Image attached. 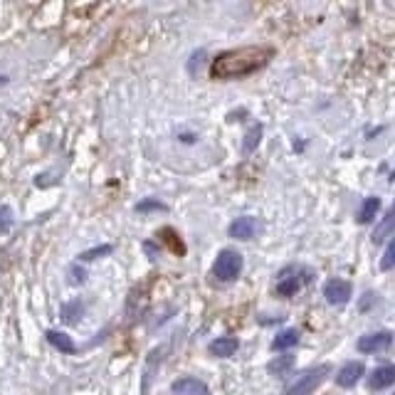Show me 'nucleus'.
Segmentation results:
<instances>
[{
  "instance_id": "39448f33",
  "label": "nucleus",
  "mask_w": 395,
  "mask_h": 395,
  "mask_svg": "<svg viewBox=\"0 0 395 395\" xmlns=\"http://www.w3.org/2000/svg\"><path fill=\"white\" fill-rule=\"evenodd\" d=\"M393 343V334L390 331H378V334H369L358 339V351L361 353H378L390 348Z\"/></svg>"
},
{
  "instance_id": "9b49d317",
  "label": "nucleus",
  "mask_w": 395,
  "mask_h": 395,
  "mask_svg": "<svg viewBox=\"0 0 395 395\" xmlns=\"http://www.w3.org/2000/svg\"><path fill=\"white\" fill-rule=\"evenodd\" d=\"M238 348H240V343H238V339H233V336H220L217 341L210 343V353H215V356H220V358L235 356Z\"/></svg>"
},
{
  "instance_id": "aec40b11",
  "label": "nucleus",
  "mask_w": 395,
  "mask_h": 395,
  "mask_svg": "<svg viewBox=\"0 0 395 395\" xmlns=\"http://www.w3.org/2000/svg\"><path fill=\"white\" fill-rule=\"evenodd\" d=\"M13 228V210L8 206L0 208V233H8Z\"/></svg>"
},
{
  "instance_id": "20e7f679",
  "label": "nucleus",
  "mask_w": 395,
  "mask_h": 395,
  "mask_svg": "<svg viewBox=\"0 0 395 395\" xmlns=\"http://www.w3.org/2000/svg\"><path fill=\"white\" fill-rule=\"evenodd\" d=\"M329 373V366H319V369H311L307 371L304 375H299L292 385H287V393L289 395H304V393H311L316 390V385L324 380V375Z\"/></svg>"
},
{
  "instance_id": "f257e3e1",
  "label": "nucleus",
  "mask_w": 395,
  "mask_h": 395,
  "mask_svg": "<svg viewBox=\"0 0 395 395\" xmlns=\"http://www.w3.org/2000/svg\"><path fill=\"white\" fill-rule=\"evenodd\" d=\"M274 49L272 47H240L228 49V52L217 54L210 65L212 79H240L252 72L262 70L272 60Z\"/></svg>"
},
{
  "instance_id": "f3484780",
  "label": "nucleus",
  "mask_w": 395,
  "mask_h": 395,
  "mask_svg": "<svg viewBox=\"0 0 395 395\" xmlns=\"http://www.w3.org/2000/svg\"><path fill=\"white\" fill-rule=\"evenodd\" d=\"M260 139H262V126H252V129L247 131V136H245L242 151H245V153L255 151V146L260 144Z\"/></svg>"
},
{
  "instance_id": "9d476101",
  "label": "nucleus",
  "mask_w": 395,
  "mask_h": 395,
  "mask_svg": "<svg viewBox=\"0 0 395 395\" xmlns=\"http://www.w3.org/2000/svg\"><path fill=\"white\" fill-rule=\"evenodd\" d=\"M393 383H395V369L393 366H380V369H375L373 375H371V380H369L371 390H385Z\"/></svg>"
},
{
  "instance_id": "a211bd4d",
  "label": "nucleus",
  "mask_w": 395,
  "mask_h": 395,
  "mask_svg": "<svg viewBox=\"0 0 395 395\" xmlns=\"http://www.w3.org/2000/svg\"><path fill=\"white\" fill-rule=\"evenodd\" d=\"M111 252V245H102V247H94V249H87V252H82L79 260L82 262H89V260H97L102 255H109Z\"/></svg>"
},
{
  "instance_id": "f03ea898",
  "label": "nucleus",
  "mask_w": 395,
  "mask_h": 395,
  "mask_svg": "<svg viewBox=\"0 0 395 395\" xmlns=\"http://www.w3.org/2000/svg\"><path fill=\"white\" fill-rule=\"evenodd\" d=\"M212 272H215V277L220 281L238 279L240 272H242V255H240V252H235V249H222L220 255H217Z\"/></svg>"
},
{
  "instance_id": "7ed1b4c3",
  "label": "nucleus",
  "mask_w": 395,
  "mask_h": 395,
  "mask_svg": "<svg viewBox=\"0 0 395 395\" xmlns=\"http://www.w3.org/2000/svg\"><path fill=\"white\" fill-rule=\"evenodd\" d=\"M307 281H309L307 270H302V267H287V270L279 274V279H277V294L289 299V297H294Z\"/></svg>"
},
{
  "instance_id": "6ab92c4d",
  "label": "nucleus",
  "mask_w": 395,
  "mask_h": 395,
  "mask_svg": "<svg viewBox=\"0 0 395 395\" xmlns=\"http://www.w3.org/2000/svg\"><path fill=\"white\" fill-rule=\"evenodd\" d=\"M393 262H395V245L393 242H388L385 245V255H383V260H380V270H393Z\"/></svg>"
},
{
  "instance_id": "ddd939ff",
  "label": "nucleus",
  "mask_w": 395,
  "mask_h": 395,
  "mask_svg": "<svg viewBox=\"0 0 395 395\" xmlns=\"http://www.w3.org/2000/svg\"><path fill=\"white\" fill-rule=\"evenodd\" d=\"M380 210V201L378 198H366L361 206V210H358V222L361 225H369V222L375 220V215H378Z\"/></svg>"
},
{
  "instance_id": "1a4fd4ad",
  "label": "nucleus",
  "mask_w": 395,
  "mask_h": 395,
  "mask_svg": "<svg viewBox=\"0 0 395 395\" xmlns=\"http://www.w3.org/2000/svg\"><path fill=\"white\" fill-rule=\"evenodd\" d=\"M171 390L173 393H178V395H198V393H210V388H208L203 380H198V378H180V380H176L173 385H171Z\"/></svg>"
},
{
  "instance_id": "412c9836",
  "label": "nucleus",
  "mask_w": 395,
  "mask_h": 395,
  "mask_svg": "<svg viewBox=\"0 0 395 395\" xmlns=\"http://www.w3.org/2000/svg\"><path fill=\"white\" fill-rule=\"evenodd\" d=\"M163 233L168 235V238H163V240H166V242L171 245V249H173V252H178V255H183V252H185V247H183V242H180L178 238H176V233H173V230H171V228H166V230H163Z\"/></svg>"
},
{
  "instance_id": "f8f14e48",
  "label": "nucleus",
  "mask_w": 395,
  "mask_h": 395,
  "mask_svg": "<svg viewBox=\"0 0 395 395\" xmlns=\"http://www.w3.org/2000/svg\"><path fill=\"white\" fill-rule=\"evenodd\" d=\"M47 341L62 353H75L77 351L75 341H72L67 334H62V331H47Z\"/></svg>"
},
{
  "instance_id": "dca6fc26",
  "label": "nucleus",
  "mask_w": 395,
  "mask_h": 395,
  "mask_svg": "<svg viewBox=\"0 0 395 395\" xmlns=\"http://www.w3.org/2000/svg\"><path fill=\"white\" fill-rule=\"evenodd\" d=\"M294 369V358L292 356H277L274 361L267 366L272 375H289V371Z\"/></svg>"
},
{
  "instance_id": "6e6552de",
  "label": "nucleus",
  "mask_w": 395,
  "mask_h": 395,
  "mask_svg": "<svg viewBox=\"0 0 395 395\" xmlns=\"http://www.w3.org/2000/svg\"><path fill=\"white\" fill-rule=\"evenodd\" d=\"M257 233V220L255 217H238V220L230 225V238L235 240H252Z\"/></svg>"
},
{
  "instance_id": "4468645a",
  "label": "nucleus",
  "mask_w": 395,
  "mask_h": 395,
  "mask_svg": "<svg viewBox=\"0 0 395 395\" xmlns=\"http://www.w3.org/2000/svg\"><path fill=\"white\" fill-rule=\"evenodd\" d=\"M297 343H299V331L297 329H287V331H281V334H277L272 348H274V351H287V348L297 346Z\"/></svg>"
},
{
  "instance_id": "4be33fe9",
  "label": "nucleus",
  "mask_w": 395,
  "mask_h": 395,
  "mask_svg": "<svg viewBox=\"0 0 395 395\" xmlns=\"http://www.w3.org/2000/svg\"><path fill=\"white\" fill-rule=\"evenodd\" d=\"M146 210H166V206L158 201H144L139 203V212H146Z\"/></svg>"
},
{
  "instance_id": "2eb2a0df",
  "label": "nucleus",
  "mask_w": 395,
  "mask_h": 395,
  "mask_svg": "<svg viewBox=\"0 0 395 395\" xmlns=\"http://www.w3.org/2000/svg\"><path fill=\"white\" fill-rule=\"evenodd\" d=\"M393 210H388L383 215V220H380V225L375 228V233H373V242L375 245H380V242H385L388 238H393Z\"/></svg>"
},
{
  "instance_id": "0eeeda50",
  "label": "nucleus",
  "mask_w": 395,
  "mask_h": 395,
  "mask_svg": "<svg viewBox=\"0 0 395 395\" xmlns=\"http://www.w3.org/2000/svg\"><path fill=\"white\" fill-rule=\"evenodd\" d=\"M363 373H366L363 363L361 361H351V363H346V366H341V371L336 373V383L341 385V388H353V385L361 380Z\"/></svg>"
},
{
  "instance_id": "423d86ee",
  "label": "nucleus",
  "mask_w": 395,
  "mask_h": 395,
  "mask_svg": "<svg viewBox=\"0 0 395 395\" xmlns=\"http://www.w3.org/2000/svg\"><path fill=\"white\" fill-rule=\"evenodd\" d=\"M324 297L329 304H346L351 299V284L346 279H329L324 284Z\"/></svg>"
}]
</instances>
